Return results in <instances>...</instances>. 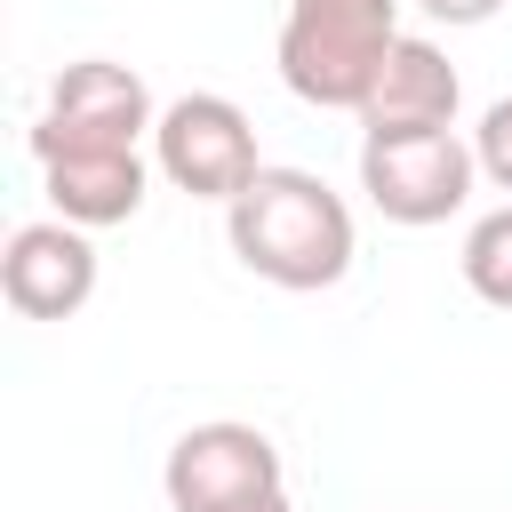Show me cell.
<instances>
[{"label": "cell", "mask_w": 512, "mask_h": 512, "mask_svg": "<svg viewBox=\"0 0 512 512\" xmlns=\"http://www.w3.org/2000/svg\"><path fill=\"white\" fill-rule=\"evenodd\" d=\"M224 232H232V256L288 296L336 288L360 256L344 192H328L312 168H256V184L224 208Z\"/></svg>", "instance_id": "cell-1"}, {"label": "cell", "mask_w": 512, "mask_h": 512, "mask_svg": "<svg viewBox=\"0 0 512 512\" xmlns=\"http://www.w3.org/2000/svg\"><path fill=\"white\" fill-rule=\"evenodd\" d=\"M392 48H400V0H288L272 56L296 104L360 112Z\"/></svg>", "instance_id": "cell-2"}, {"label": "cell", "mask_w": 512, "mask_h": 512, "mask_svg": "<svg viewBox=\"0 0 512 512\" xmlns=\"http://www.w3.org/2000/svg\"><path fill=\"white\" fill-rule=\"evenodd\" d=\"M480 184V160H472V136L456 128H384V136H360V192L384 224H448Z\"/></svg>", "instance_id": "cell-3"}, {"label": "cell", "mask_w": 512, "mask_h": 512, "mask_svg": "<svg viewBox=\"0 0 512 512\" xmlns=\"http://www.w3.org/2000/svg\"><path fill=\"white\" fill-rule=\"evenodd\" d=\"M160 128V104L144 88V72L112 64V56H80L48 80V104L32 120V160L48 152H136Z\"/></svg>", "instance_id": "cell-4"}, {"label": "cell", "mask_w": 512, "mask_h": 512, "mask_svg": "<svg viewBox=\"0 0 512 512\" xmlns=\"http://www.w3.org/2000/svg\"><path fill=\"white\" fill-rule=\"evenodd\" d=\"M152 168H160L176 192L232 208V200L256 184V168H264V152H256V120H248L232 96L192 88V96L160 104V128H152Z\"/></svg>", "instance_id": "cell-5"}, {"label": "cell", "mask_w": 512, "mask_h": 512, "mask_svg": "<svg viewBox=\"0 0 512 512\" xmlns=\"http://www.w3.org/2000/svg\"><path fill=\"white\" fill-rule=\"evenodd\" d=\"M160 488H168V512H240V504L280 496V488H288V472H280L272 432L216 416V424H192V432L168 448Z\"/></svg>", "instance_id": "cell-6"}, {"label": "cell", "mask_w": 512, "mask_h": 512, "mask_svg": "<svg viewBox=\"0 0 512 512\" xmlns=\"http://www.w3.org/2000/svg\"><path fill=\"white\" fill-rule=\"evenodd\" d=\"M0 296L24 320H72L96 296V248H88V232L64 224V216L16 224L8 248H0Z\"/></svg>", "instance_id": "cell-7"}, {"label": "cell", "mask_w": 512, "mask_h": 512, "mask_svg": "<svg viewBox=\"0 0 512 512\" xmlns=\"http://www.w3.org/2000/svg\"><path fill=\"white\" fill-rule=\"evenodd\" d=\"M456 104H464V80H456L448 48L424 40V32H400V48L384 56V72H376V88H368V104L352 120H360V136H384V128H456Z\"/></svg>", "instance_id": "cell-8"}, {"label": "cell", "mask_w": 512, "mask_h": 512, "mask_svg": "<svg viewBox=\"0 0 512 512\" xmlns=\"http://www.w3.org/2000/svg\"><path fill=\"white\" fill-rule=\"evenodd\" d=\"M40 192L64 224L80 232H104V224H128L152 192V160L144 152H48L40 160Z\"/></svg>", "instance_id": "cell-9"}, {"label": "cell", "mask_w": 512, "mask_h": 512, "mask_svg": "<svg viewBox=\"0 0 512 512\" xmlns=\"http://www.w3.org/2000/svg\"><path fill=\"white\" fill-rule=\"evenodd\" d=\"M456 272H464V288H472L480 304L512 312V200H504V208H488V216L464 232V248H456Z\"/></svg>", "instance_id": "cell-10"}, {"label": "cell", "mask_w": 512, "mask_h": 512, "mask_svg": "<svg viewBox=\"0 0 512 512\" xmlns=\"http://www.w3.org/2000/svg\"><path fill=\"white\" fill-rule=\"evenodd\" d=\"M472 160H480V176H488L496 192H512V96H496V104L480 112V128H472Z\"/></svg>", "instance_id": "cell-11"}, {"label": "cell", "mask_w": 512, "mask_h": 512, "mask_svg": "<svg viewBox=\"0 0 512 512\" xmlns=\"http://www.w3.org/2000/svg\"><path fill=\"white\" fill-rule=\"evenodd\" d=\"M416 8H424L432 24H488L504 0H416Z\"/></svg>", "instance_id": "cell-12"}, {"label": "cell", "mask_w": 512, "mask_h": 512, "mask_svg": "<svg viewBox=\"0 0 512 512\" xmlns=\"http://www.w3.org/2000/svg\"><path fill=\"white\" fill-rule=\"evenodd\" d=\"M240 512H296V504H288V488H280V496H264V504H240Z\"/></svg>", "instance_id": "cell-13"}]
</instances>
